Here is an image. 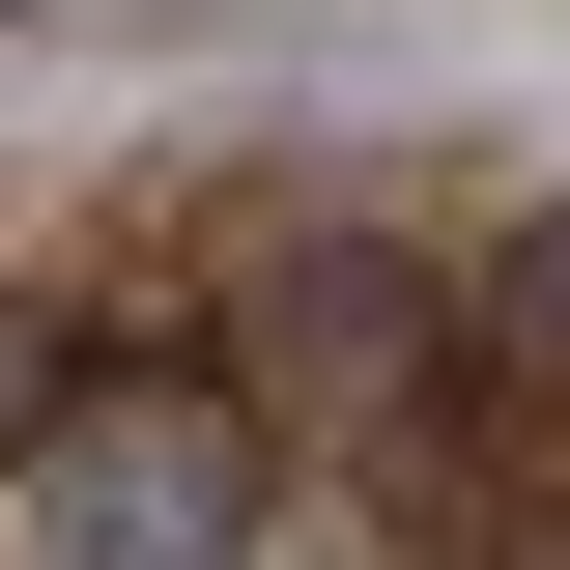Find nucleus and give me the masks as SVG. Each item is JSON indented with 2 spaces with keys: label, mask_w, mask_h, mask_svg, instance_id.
<instances>
[{
  "label": "nucleus",
  "mask_w": 570,
  "mask_h": 570,
  "mask_svg": "<svg viewBox=\"0 0 570 570\" xmlns=\"http://www.w3.org/2000/svg\"><path fill=\"white\" fill-rule=\"evenodd\" d=\"M257 513H285L257 371H86L29 456V570H257Z\"/></svg>",
  "instance_id": "nucleus-1"
},
{
  "label": "nucleus",
  "mask_w": 570,
  "mask_h": 570,
  "mask_svg": "<svg viewBox=\"0 0 570 570\" xmlns=\"http://www.w3.org/2000/svg\"><path fill=\"white\" fill-rule=\"evenodd\" d=\"M228 343H257V428H343V456H428V428L485 400V285L371 257V228H285L228 285Z\"/></svg>",
  "instance_id": "nucleus-2"
},
{
  "label": "nucleus",
  "mask_w": 570,
  "mask_h": 570,
  "mask_svg": "<svg viewBox=\"0 0 570 570\" xmlns=\"http://www.w3.org/2000/svg\"><path fill=\"white\" fill-rule=\"evenodd\" d=\"M485 400H570V200L485 257Z\"/></svg>",
  "instance_id": "nucleus-3"
},
{
  "label": "nucleus",
  "mask_w": 570,
  "mask_h": 570,
  "mask_svg": "<svg viewBox=\"0 0 570 570\" xmlns=\"http://www.w3.org/2000/svg\"><path fill=\"white\" fill-rule=\"evenodd\" d=\"M58 400H86V314H29V285H0V485L58 456Z\"/></svg>",
  "instance_id": "nucleus-4"
}]
</instances>
